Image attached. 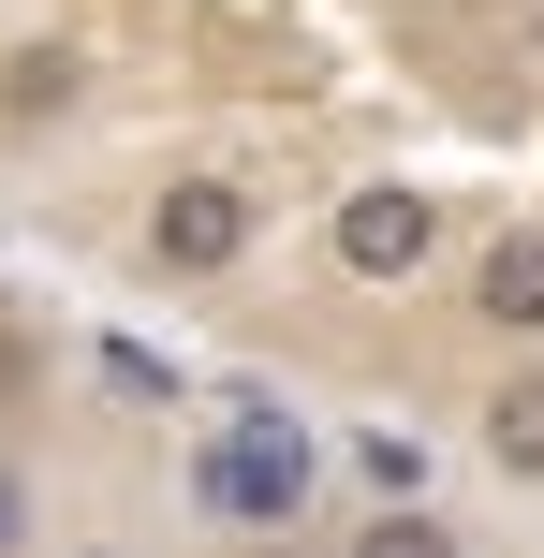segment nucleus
I'll use <instances>...</instances> for the list:
<instances>
[{
  "label": "nucleus",
  "instance_id": "7ed1b4c3",
  "mask_svg": "<svg viewBox=\"0 0 544 558\" xmlns=\"http://www.w3.org/2000/svg\"><path fill=\"white\" fill-rule=\"evenodd\" d=\"M324 251H339V279H368V294H412V279L457 251V206H442L427 177H353V192L324 206Z\"/></svg>",
  "mask_w": 544,
  "mask_h": 558
},
{
  "label": "nucleus",
  "instance_id": "1a4fd4ad",
  "mask_svg": "<svg viewBox=\"0 0 544 558\" xmlns=\"http://www.w3.org/2000/svg\"><path fill=\"white\" fill-rule=\"evenodd\" d=\"M0 558H45V485L0 456Z\"/></svg>",
  "mask_w": 544,
  "mask_h": 558
},
{
  "label": "nucleus",
  "instance_id": "0eeeda50",
  "mask_svg": "<svg viewBox=\"0 0 544 558\" xmlns=\"http://www.w3.org/2000/svg\"><path fill=\"white\" fill-rule=\"evenodd\" d=\"M74 104H88V59L74 45H15V59H0V118H15V133H59Z\"/></svg>",
  "mask_w": 544,
  "mask_h": 558
},
{
  "label": "nucleus",
  "instance_id": "6e6552de",
  "mask_svg": "<svg viewBox=\"0 0 544 558\" xmlns=\"http://www.w3.org/2000/svg\"><path fill=\"white\" fill-rule=\"evenodd\" d=\"M339 558H471V530H457L442 500H398V514H353Z\"/></svg>",
  "mask_w": 544,
  "mask_h": 558
},
{
  "label": "nucleus",
  "instance_id": "f03ea898",
  "mask_svg": "<svg viewBox=\"0 0 544 558\" xmlns=\"http://www.w3.org/2000/svg\"><path fill=\"white\" fill-rule=\"evenodd\" d=\"M251 235H265V192H251V177H221V162H192V177H162V192H147L133 265L162 279V294H206V279L251 265Z\"/></svg>",
  "mask_w": 544,
  "mask_h": 558
},
{
  "label": "nucleus",
  "instance_id": "20e7f679",
  "mask_svg": "<svg viewBox=\"0 0 544 558\" xmlns=\"http://www.w3.org/2000/svg\"><path fill=\"white\" fill-rule=\"evenodd\" d=\"M471 324H486L500 353H544V221H500L486 251H471Z\"/></svg>",
  "mask_w": 544,
  "mask_h": 558
},
{
  "label": "nucleus",
  "instance_id": "39448f33",
  "mask_svg": "<svg viewBox=\"0 0 544 558\" xmlns=\"http://www.w3.org/2000/svg\"><path fill=\"white\" fill-rule=\"evenodd\" d=\"M339 485H353V514L442 500V441H427V426H398V412H368V426H339Z\"/></svg>",
  "mask_w": 544,
  "mask_h": 558
},
{
  "label": "nucleus",
  "instance_id": "f257e3e1",
  "mask_svg": "<svg viewBox=\"0 0 544 558\" xmlns=\"http://www.w3.org/2000/svg\"><path fill=\"white\" fill-rule=\"evenodd\" d=\"M324 471H339V426L280 412V397H221V412L192 426V514L235 544H280L294 514L324 500Z\"/></svg>",
  "mask_w": 544,
  "mask_h": 558
},
{
  "label": "nucleus",
  "instance_id": "423d86ee",
  "mask_svg": "<svg viewBox=\"0 0 544 558\" xmlns=\"http://www.w3.org/2000/svg\"><path fill=\"white\" fill-rule=\"evenodd\" d=\"M471 456L500 485H544V353H500V383L471 397Z\"/></svg>",
  "mask_w": 544,
  "mask_h": 558
}]
</instances>
